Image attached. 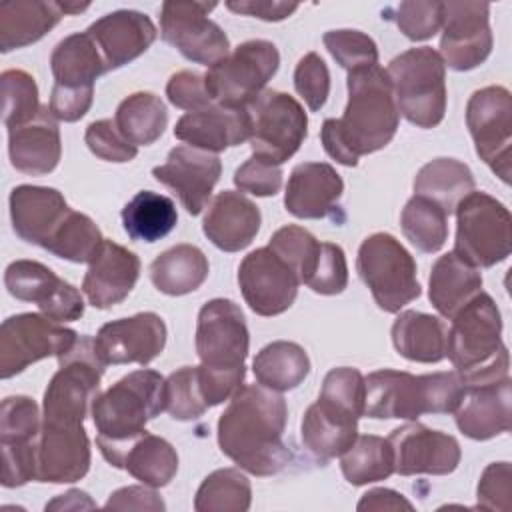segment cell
<instances>
[{"label": "cell", "instance_id": "cell-42", "mask_svg": "<svg viewBox=\"0 0 512 512\" xmlns=\"http://www.w3.org/2000/svg\"><path fill=\"white\" fill-rule=\"evenodd\" d=\"M344 478L352 486L386 480L394 474V454L388 438L364 434L342 454L340 462Z\"/></svg>", "mask_w": 512, "mask_h": 512}, {"label": "cell", "instance_id": "cell-40", "mask_svg": "<svg viewBox=\"0 0 512 512\" xmlns=\"http://www.w3.org/2000/svg\"><path fill=\"white\" fill-rule=\"evenodd\" d=\"M178 222L172 198L142 190L122 208V224L126 234L136 242H156L168 236Z\"/></svg>", "mask_w": 512, "mask_h": 512}, {"label": "cell", "instance_id": "cell-33", "mask_svg": "<svg viewBox=\"0 0 512 512\" xmlns=\"http://www.w3.org/2000/svg\"><path fill=\"white\" fill-rule=\"evenodd\" d=\"M54 86L94 88V82L108 72L106 62L88 32L70 34L60 40L50 56Z\"/></svg>", "mask_w": 512, "mask_h": 512}, {"label": "cell", "instance_id": "cell-46", "mask_svg": "<svg viewBox=\"0 0 512 512\" xmlns=\"http://www.w3.org/2000/svg\"><path fill=\"white\" fill-rule=\"evenodd\" d=\"M40 410L28 396H8L0 408V446L30 448L40 438Z\"/></svg>", "mask_w": 512, "mask_h": 512}, {"label": "cell", "instance_id": "cell-34", "mask_svg": "<svg viewBox=\"0 0 512 512\" xmlns=\"http://www.w3.org/2000/svg\"><path fill=\"white\" fill-rule=\"evenodd\" d=\"M428 284L432 306L444 318H452L482 290V274L478 268L460 260L454 252H448L434 262Z\"/></svg>", "mask_w": 512, "mask_h": 512}, {"label": "cell", "instance_id": "cell-19", "mask_svg": "<svg viewBox=\"0 0 512 512\" xmlns=\"http://www.w3.org/2000/svg\"><path fill=\"white\" fill-rule=\"evenodd\" d=\"M394 454V472L402 476H444L460 464V444L454 436L410 422L394 428L388 436Z\"/></svg>", "mask_w": 512, "mask_h": 512}, {"label": "cell", "instance_id": "cell-37", "mask_svg": "<svg viewBox=\"0 0 512 512\" xmlns=\"http://www.w3.org/2000/svg\"><path fill=\"white\" fill-rule=\"evenodd\" d=\"M474 190L472 170L454 158H436L424 164L414 178V194L432 200L448 216Z\"/></svg>", "mask_w": 512, "mask_h": 512}, {"label": "cell", "instance_id": "cell-48", "mask_svg": "<svg viewBox=\"0 0 512 512\" xmlns=\"http://www.w3.org/2000/svg\"><path fill=\"white\" fill-rule=\"evenodd\" d=\"M164 410L174 420H194L208 410L200 392L198 366H182L166 378Z\"/></svg>", "mask_w": 512, "mask_h": 512}, {"label": "cell", "instance_id": "cell-2", "mask_svg": "<svg viewBox=\"0 0 512 512\" xmlns=\"http://www.w3.org/2000/svg\"><path fill=\"white\" fill-rule=\"evenodd\" d=\"M400 112L388 72L364 66L348 72V104L342 118L322 124V144L330 158L344 166H356L360 156L382 150L394 138Z\"/></svg>", "mask_w": 512, "mask_h": 512}, {"label": "cell", "instance_id": "cell-43", "mask_svg": "<svg viewBox=\"0 0 512 512\" xmlns=\"http://www.w3.org/2000/svg\"><path fill=\"white\" fill-rule=\"evenodd\" d=\"M252 502L250 480L236 468H220L200 484L194 508L198 512H246Z\"/></svg>", "mask_w": 512, "mask_h": 512}, {"label": "cell", "instance_id": "cell-26", "mask_svg": "<svg viewBox=\"0 0 512 512\" xmlns=\"http://www.w3.org/2000/svg\"><path fill=\"white\" fill-rule=\"evenodd\" d=\"M96 42L106 68L114 70L144 54L156 40L154 22L138 10H116L86 30Z\"/></svg>", "mask_w": 512, "mask_h": 512}, {"label": "cell", "instance_id": "cell-53", "mask_svg": "<svg viewBox=\"0 0 512 512\" xmlns=\"http://www.w3.org/2000/svg\"><path fill=\"white\" fill-rule=\"evenodd\" d=\"M444 2H400L394 8V22L410 40H428L442 28Z\"/></svg>", "mask_w": 512, "mask_h": 512}, {"label": "cell", "instance_id": "cell-20", "mask_svg": "<svg viewBox=\"0 0 512 512\" xmlns=\"http://www.w3.org/2000/svg\"><path fill=\"white\" fill-rule=\"evenodd\" d=\"M166 344V324L154 312H140L104 324L94 348L104 366L108 364H150L158 358Z\"/></svg>", "mask_w": 512, "mask_h": 512}, {"label": "cell", "instance_id": "cell-50", "mask_svg": "<svg viewBox=\"0 0 512 512\" xmlns=\"http://www.w3.org/2000/svg\"><path fill=\"white\" fill-rule=\"evenodd\" d=\"M318 400L332 404L348 414L364 416V376L358 368H332L322 382Z\"/></svg>", "mask_w": 512, "mask_h": 512}, {"label": "cell", "instance_id": "cell-13", "mask_svg": "<svg viewBox=\"0 0 512 512\" xmlns=\"http://www.w3.org/2000/svg\"><path fill=\"white\" fill-rule=\"evenodd\" d=\"M466 124L476 154L504 182L512 168V96L504 86L476 90L466 106Z\"/></svg>", "mask_w": 512, "mask_h": 512}, {"label": "cell", "instance_id": "cell-27", "mask_svg": "<svg viewBox=\"0 0 512 512\" xmlns=\"http://www.w3.org/2000/svg\"><path fill=\"white\" fill-rule=\"evenodd\" d=\"M250 132L252 124L246 108L222 104L188 112L174 126L178 140L212 154L250 140Z\"/></svg>", "mask_w": 512, "mask_h": 512}, {"label": "cell", "instance_id": "cell-21", "mask_svg": "<svg viewBox=\"0 0 512 512\" xmlns=\"http://www.w3.org/2000/svg\"><path fill=\"white\" fill-rule=\"evenodd\" d=\"M222 162L218 154L194 148L176 146L170 150L164 164L152 170L154 178L174 190L188 214L196 216L208 204L212 188L220 180Z\"/></svg>", "mask_w": 512, "mask_h": 512}, {"label": "cell", "instance_id": "cell-12", "mask_svg": "<svg viewBox=\"0 0 512 512\" xmlns=\"http://www.w3.org/2000/svg\"><path fill=\"white\" fill-rule=\"evenodd\" d=\"M78 338L48 316L26 312L6 318L0 326V378H12L42 358L64 356Z\"/></svg>", "mask_w": 512, "mask_h": 512}, {"label": "cell", "instance_id": "cell-36", "mask_svg": "<svg viewBox=\"0 0 512 512\" xmlns=\"http://www.w3.org/2000/svg\"><path fill=\"white\" fill-rule=\"evenodd\" d=\"M208 278V258L198 246L176 244L150 264L152 284L168 296H184L198 290Z\"/></svg>", "mask_w": 512, "mask_h": 512}, {"label": "cell", "instance_id": "cell-30", "mask_svg": "<svg viewBox=\"0 0 512 512\" xmlns=\"http://www.w3.org/2000/svg\"><path fill=\"white\" fill-rule=\"evenodd\" d=\"M8 154L12 166L30 176L48 174L58 166L60 130L48 106H42L32 122L8 132Z\"/></svg>", "mask_w": 512, "mask_h": 512}, {"label": "cell", "instance_id": "cell-56", "mask_svg": "<svg viewBox=\"0 0 512 512\" xmlns=\"http://www.w3.org/2000/svg\"><path fill=\"white\" fill-rule=\"evenodd\" d=\"M510 490H512V468L510 462H492L484 468L476 498L478 508L508 512L510 510Z\"/></svg>", "mask_w": 512, "mask_h": 512}, {"label": "cell", "instance_id": "cell-39", "mask_svg": "<svg viewBox=\"0 0 512 512\" xmlns=\"http://www.w3.org/2000/svg\"><path fill=\"white\" fill-rule=\"evenodd\" d=\"M120 468L150 488H162L178 472V454L168 440L144 432L126 448Z\"/></svg>", "mask_w": 512, "mask_h": 512}, {"label": "cell", "instance_id": "cell-28", "mask_svg": "<svg viewBox=\"0 0 512 512\" xmlns=\"http://www.w3.org/2000/svg\"><path fill=\"white\" fill-rule=\"evenodd\" d=\"M344 192L340 174L326 162L298 164L286 184L284 206L302 220L332 216Z\"/></svg>", "mask_w": 512, "mask_h": 512}, {"label": "cell", "instance_id": "cell-45", "mask_svg": "<svg viewBox=\"0 0 512 512\" xmlns=\"http://www.w3.org/2000/svg\"><path fill=\"white\" fill-rule=\"evenodd\" d=\"M102 242L104 238L92 218L72 210L44 250L58 258L82 264L94 258Z\"/></svg>", "mask_w": 512, "mask_h": 512}, {"label": "cell", "instance_id": "cell-52", "mask_svg": "<svg viewBox=\"0 0 512 512\" xmlns=\"http://www.w3.org/2000/svg\"><path fill=\"white\" fill-rule=\"evenodd\" d=\"M304 284L324 296L344 292L348 284V264L344 250L332 242H320L316 262Z\"/></svg>", "mask_w": 512, "mask_h": 512}, {"label": "cell", "instance_id": "cell-7", "mask_svg": "<svg viewBox=\"0 0 512 512\" xmlns=\"http://www.w3.org/2000/svg\"><path fill=\"white\" fill-rule=\"evenodd\" d=\"M454 254L474 268H490L510 256L512 216L486 192H470L456 206Z\"/></svg>", "mask_w": 512, "mask_h": 512}, {"label": "cell", "instance_id": "cell-51", "mask_svg": "<svg viewBox=\"0 0 512 512\" xmlns=\"http://www.w3.org/2000/svg\"><path fill=\"white\" fill-rule=\"evenodd\" d=\"M322 40L332 58L348 72L378 64L376 42L360 30H330Z\"/></svg>", "mask_w": 512, "mask_h": 512}, {"label": "cell", "instance_id": "cell-11", "mask_svg": "<svg viewBox=\"0 0 512 512\" xmlns=\"http://www.w3.org/2000/svg\"><path fill=\"white\" fill-rule=\"evenodd\" d=\"M280 64L278 48L268 40H248L218 60L204 74V84L212 100L222 106L244 108L250 104Z\"/></svg>", "mask_w": 512, "mask_h": 512}, {"label": "cell", "instance_id": "cell-14", "mask_svg": "<svg viewBox=\"0 0 512 512\" xmlns=\"http://www.w3.org/2000/svg\"><path fill=\"white\" fill-rule=\"evenodd\" d=\"M248 346V326L238 304L226 298H214L200 308L196 354L204 368L224 374H244Z\"/></svg>", "mask_w": 512, "mask_h": 512}, {"label": "cell", "instance_id": "cell-62", "mask_svg": "<svg viewBox=\"0 0 512 512\" xmlns=\"http://www.w3.org/2000/svg\"><path fill=\"white\" fill-rule=\"evenodd\" d=\"M358 510H412V502H408L400 492L390 488H374L368 490L358 506Z\"/></svg>", "mask_w": 512, "mask_h": 512}, {"label": "cell", "instance_id": "cell-57", "mask_svg": "<svg viewBox=\"0 0 512 512\" xmlns=\"http://www.w3.org/2000/svg\"><path fill=\"white\" fill-rule=\"evenodd\" d=\"M234 184L242 192H250L254 196H274L282 188V170L280 166L252 156L240 168H236Z\"/></svg>", "mask_w": 512, "mask_h": 512}, {"label": "cell", "instance_id": "cell-4", "mask_svg": "<svg viewBox=\"0 0 512 512\" xmlns=\"http://www.w3.org/2000/svg\"><path fill=\"white\" fill-rule=\"evenodd\" d=\"M462 392L464 380L456 370L414 376L384 368L364 378V416L418 420L422 414H448Z\"/></svg>", "mask_w": 512, "mask_h": 512}, {"label": "cell", "instance_id": "cell-38", "mask_svg": "<svg viewBox=\"0 0 512 512\" xmlns=\"http://www.w3.org/2000/svg\"><path fill=\"white\" fill-rule=\"evenodd\" d=\"M252 370L258 384L274 392H286L304 382L310 372V358L300 344L276 340L256 354Z\"/></svg>", "mask_w": 512, "mask_h": 512}, {"label": "cell", "instance_id": "cell-5", "mask_svg": "<svg viewBox=\"0 0 512 512\" xmlns=\"http://www.w3.org/2000/svg\"><path fill=\"white\" fill-rule=\"evenodd\" d=\"M446 332V356L464 382L508 376L510 356L502 344V318L490 294L478 292L452 318Z\"/></svg>", "mask_w": 512, "mask_h": 512}, {"label": "cell", "instance_id": "cell-55", "mask_svg": "<svg viewBox=\"0 0 512 512\" xmlns=\"http://www.w3.org/2000/svg\"><path fill=\"white\" fill-rule=\"evenodd\" d=\"M84 140L90 152L108 162H130L138 148L128 142L114 120H96L86 128Z\"/></svg>", "mask_w": 512, "mask_h": 512}, {"label": "cell", "instance_id": "cell-44", "mask_svg": "<svg viewBox=\"0 0 512 512\" xmlns=\"http://www.w3.org/2000/svg\"><path fill=\"white\" fill-rule=\"evenodd\" d=\"M402 232L416 250L438 252L448 238V214L428 198L412 196L400 216Z\"/></svg>", "mask_w": 512, "mask_h": 512}, {"label": "cell", "instance_id": "cell-9", "mask_svg": "<svg viewBox=\"0 0 512 512\" xmlns=\"http://www.w3.org/2000/svg\"><path fill=\"white\" fill-rule=\"evenodd\" d=\"M356 270L384 312H400L420 296L412 254L388 232L364 238L358 248Z\"/></svg>", "mask_w": 512, "mask_h": 512}, {"label": "cell", "instance_id": "cell-23", "mask_svg": "<svg viewBox=\"0 0 512 512\" xmlns=\"http://www.w3.org/2000/svg\"><path fill=\"white\" fill-rule=\"evenodd\" d=\"M90 442L84 424H44L38 438L36 480L66 484L86 476Z\"/></svg>", "mask_w": 512, "mask_h": 512}, {"label": "cell", "instance_id": "cell-16", "mask_svg": "<svg viewBox=\"0 0 512 512\" xmlns=\"http://www.w3.org/2000/svg\"><path fill=\"white\" fill-rule=\"evenodd\" d=\"M238 284L252 312L276 316L294 304L300 278L270 246H264L244 256L238 268Z\"/></svg>", "mask_w": 512, "mask_h": 512}, {"label": "cell", "instance_id": "cell-31", "mask_svg": "<svg viewBox=\"0 0 512 512\" xmlns=\"http://www.w3.org/2000/svg\"><path fill=\"white\" fill-rule=\"evenodd\" d=\"M358 420L352 414L336 410L316 400L304 412L300 434L304 448L322 464L342 456L358 438Z\"/></svg>", "mask_w": 512, "mask_h": 512}, {"label": "cell", "instance_id": "cell-10", "mask_svg": "<svg viewBox=\"0 0 512 512\" xmlns=\"http://www.w3.org/2000/svg\"><path fill=\"white\" fill-rule=\"evenodd\" d=\"M252 132L254 158L280 166L292 158L308 134V118L302 104L280 90H264L244 106Z\"/></svg>", "mask_w": 512, "mask_h": 512}, {"label": "cell", "instance_id": "cell-32", "mask_svg": "<svg viewBox=\"0 0 512 512\" xmlns=\"http://www.w3.org/2000/svg\"><path fill=\"white\" fill-rule=\"evenodd\" d=\"M64 16L60 2L16 0L0 6V50L10 52L38 42Z\"/></svg>", "mask_w": 512, "mask_h": 512}, {"label": "cell", "instance_id": "cell-49", "mask_svg": "<svg viewBox=\"0 0 512 512\" xmlns=\"http://www.w3.org/2000/svg\"><path fill=\"white\" fill-rule=\"evenodd\" d=\"M268 246L296 272L300 284L308 278L320 250V242L308 230L294 224L276 230Z\"/></svg>", "mask_w": 512, "mask_h": 512}, {"label": "cell", "instance_id": "cell-22", "mask_svg": "<svg viewBox=\"0 0 512 512\" xmlns=\"http://www.w3.org/2000/svg\"><path fill=\"white\" fill-rule=\"evenodd\" d=\"M510 376L500 380L464 384L454 420L458 430L472 440H490L510 430L512 418Z\"/></svg>", "mask_w": 512, "mask_h": 512}, {"label": "cell", "instance_id": "cell-41", "mask_svg": "<svg viewBox=\"0 0 512 512\" xmlns=\"http://www.w3.org/2000/svg\"><path fill=\"white\" fill-rule=\"evenodd\" d=\"M114 122L122 136L136 148L150 146L164 134L168 112L156 94L134 92L118 104Z\"/></svg>", "mask_w": 512, "mask_h": 512}, {"label": "cell", "instance_id": "cell-58", "mask_svg": "<svg viewBox=\"0 0 512 512\" xmlns=\"http://www.w3.org/2000/svg\"><path fill=\"white\" fill-rule=\"evenodd\" d=\"M166 96L176 108L188 112H198L212 106V98L206 90L204 76L190 70H180L170 76L166 84Z\"/></svg>", "mask_w": 512, "mask_h": 512}, {"label": "cell", "instance_id": "cell-6", "mask_svg": "<svg viewBox=\"0 0 512 512\" xmlns=\"http://www.w3.org/2000/svg\"><path fill=\"white\" fill-rule=\"evenodd\" d=\"M398 112L418 128H434L446 112V64L430 46L410 48L388 64Z\"/></svg>", "mask_w": 512, "mask_h": 512}, {"label": "cell", "instance_id": "cell-15", "mask_svg": "<svg viewBox=\"0 0 512 512\" xmlns=\"http://www.w3.org/2000/svg\"><path fill=\"white\" fill-rule=\"evenodd\" d=\"M216 4L168 0L160 12V34L184 58L212 66L230 54V42L224 30L208 18Z\"/></svg>", "mask_w": 512, "mask_h": 512}, {"label": "cell", "instance_id": "cell-29", "mask_svg": "<svg viewBox=\"0 0 512 512\" xmlns=\"http://www.w3.org/2000/svg\"><path fill=\"white\" fill-rule=\"evenodd\" d=\"M260 210L242 192L224 190L208 206L202 230L224 252L244 250L260 230Z\"/></svg>", "mask_w": 512, "mask_h": 512}, {"label": "cell", "instance_id": "cell-17", "mask_svg": "<svg viewBox=\"0 0 512 512\" xmlns=\"http://www.w3.org/2000/svg\"><path fill=\"white\" fill-rule=\"evenodd\" d=\"M486 2H444L440 56L452 70L480 66L492 52Z\"/></svg>", "mask_w": 512, "mask_h": 512}, {"label": "cell", "instance_id": "cell-59", "mask_svg": "<svg viewBox=\"0 0 512 512\" xmlns=\"http://www.w3.org/2000/svg\"><path fill=\"white\" fill-rule=\"evenodd\" d=\"M92 100H94V88L54 86L48 108L56 120L76 122L90 110Z\"/></svg>", "mask_w": 512, "mask_h": 512}, {"label": "cell", "instance_id": "cell-18", "mask_svg": "<svg viewBox=\"0 0 512 512\" xmlns=\"http://www.w3.org/2000/svg\"><path fill=\"white\" fill-rule=\"evenodd\" d=\"M4 284L10 296L34 302L54 322H74L84 314L82 294L36 260H14L8 264Z\"/></svg>", "mask_w": 512, "mask_h": 512}, {"label": "cell", "instance_id": "cell-35", "mask_svg": "<svg viewBox=\"0 0 512 512\" xmlns=\"http://www.w3.org/2000/svg\"><path fill=\"white\" fill-rule=\"evenodd\" d=\"M392 342L406 360L440 362L446 356V326L436 316L406 310L392 324Z\"/></svg>", "mask_w": 512, "mask_h": 512}, {"label": "cell", "instance_id": "cell-60", "mask_svg": "<svg viewBox=\"0 0 512 512\" xmlns=\"http://www.w3.org/2000/svg\"><path fill=\"white\" fill-rule=\"evenodd\" d=\"M108 510H150V512H162L166 506L162 498L144 486H126L110 494L108 502L104 504Z\"/></svg>", "mask_w": 512, "mask_h": 512}, {"label": "cell", "instance_id": "cell-25", "mask_svg": "<svg viewBox=\"0 0 512 512\" xmlns=\"http://www.w3.org/2000/svg\"><path fill=\"white\" fill-rule=\"evenodd\" d=\"M88 264L82 292L88 302L100 310L120 304L132 292L140 276L138 256L106 238Z\"/></svg>", "mask_w": 512, "mask_h": 512}, {"label": "cell", "instance_id": "cell-1", "mask_svg": "<svg viewBox=\"0 0 512 512\" xmlns=\"http://www.w3.org/2000/svg\"><path fill=\"white\" fill-rule=\"evenodd\" d=\"M286 400L262 386L246 384L230 398L218 420V446L224 456L254 476L284 470L292 452L284 442Z\"/></svg>", "mask_w": 512, "mask_h": 512}, {"label": "cell", "instance_id": "cell-61", "mask_svg": "<svg viewBox=\"0 0 512 512\" xmlns=\"http://www.w3.org/2000/svg\"><path fill=\"white\" fill-rule=\"evenodd\" d=\"M226 8L236 14L254 16L266 22H280L298 10V4L284 0H230Z\"/></svg>", "mask_w": 512, "mask_h": 512}, {"label": "cell", "instance_id": "cell-8", "mask_svg": "<svg viewBox=\"0 0 512 512\" xmlns=\"http://www.w3.org/2000/svg\"><path fill=\"white\" fill-rule=\"evenodd\" d=\"M106 366L96 354L94 338L80 336L70 352L58 358V372L44 392V424H84L100 390Z\"/></svg>", "mask_w": 512, "mask_h": 512}, {"label": "cell", "instance_id": "cell-54", "mask_svg": "<svg viewBox=\"0 0 512 512\" xmlns=\"http://www.w3.org/2000/svg\"><path fill=\"white\" fill-rule=\"evenodd\" d=\"M294 88L312 112L326 104L330 94V72L326 62L316 52H308L296 64Z\"/></svg>", "mask_w": 512, "mask_h": 512}, {"label": "cell", "instance_id": "cell-3", "mask_svg": "<svg viewBox=\"0 0 512 512\" xmlns=\"http://www.w3.org/2000/svg\"><path fill=\"white\" fill-rule=\"evenodd\" d=\"M164 382L156 370H136L94 398L90 412L96 444L114 468H120L126 448L164 410Z\"/></svg>", "mask_w": 512, "mask_h": 512}, {"label": "cell", "instance_id": "cell-63", "mask_svg": "<svg viewBox=\"0 0 512 512\" xmlns=\"http://www.w3.org/2000/svg\"><path fill=\"white\" fill-rule=\"evenodd\" d=\"M96 504L88 498L86 492L82 490H70L66 494H60L56 500L46 504V510L54 508H64V510H78V508H94Z\"/></svg>", "mask_w": 512, "mask_h": 512}, {"label": "cell", "instance_id": "cell-24", "mask_svg": "<svg viewBox=\"0 0 512 512\" xmlns=\"http://www.w3.org/2000/svg\"><path fill=\"white\" fill-rule=\"evenodd\" d=\"M70 212L56 188L22 184L10 192L12 228L24 242L46 248Z\"/></svg>", "mask_w": 512, "mask_h": 512}, {"label": "cell", "instance_id": "cell-47", "mask_svg": "<svg viewBox=\"0 0 512 512\" xmlns=\"http://www.w3.org/2000/svg\"><path fill=\"white\" fill-rule=\"evenodd\" d=\"M2 84V112L4 126L10 130L32 122L38 112V86L34 78L24 70H4L0 76Z\"/></svg>", "mask_w": 512, "mask_h": 512}]
</instances>
